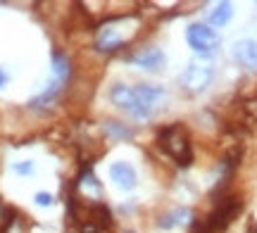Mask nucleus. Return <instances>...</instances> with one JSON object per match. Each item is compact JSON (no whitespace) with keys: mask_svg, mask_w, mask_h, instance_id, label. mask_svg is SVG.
Here are the masks:
<instances>
[{"mask_svg":"<svg viewBox=\"0 0 257 233\" xmlns=\"http://www.w3.org/2000/svg\"><path fill=\"white\" fill-rule=\"evenodd\" d=\"M165 98L167 91L155 84H114L110 88V100L136 121L153 119L160 105L165 103Z\"/></svg>","mask_w":257,"mask_h":233,"instance_id":"nucleus-1","label":"nucleus"},{"mask_svg":"<svg viewBox=\"0 0 257 233\" xmlns=\"http://www.w3.org/2000/svg\"><path fill=\"white\" fill-rule=\"evenodd\" d=\"M157 140H160L162 150L174 159L179 167H188L193 162V148H191V140L186 136L184 126H179V124L167 126V129L160 131V138Z\"/></svg>","mask_w":257,"mask_h":233,"instance_id":"nucleus-2","label":"nucleus"},{"mask_svg":"<svg viewBox=\"0 0 257 233\" xmlns=\"http://www.w3.org/2000/svg\"><path fill=\"white\" fill-rule=\"evenodd\" d=\"M186 41H188V46H191L193 53H198V55H202V57L214 55L221 46L219 34H217L210 24H205V22H193V24H188V29H186Z\"/></svg>","mask_w":257,"mask_h":233,"instance_id":"nucleus-3","label":"nucleus"},{"mask_svg":"<svg viewBox=\"0 0 257 233\" xmlns=\"http://www.w3.org/2000/svg\"><path fill=\"white\" fill-rule=\"evenodd\" d=\"M214 81V69L207 65H188L179 76V86L186 93H202L207 91Z\"/></svg>","mask_w":257,"mask_h":233,"instance_id":"nucleus-4","label":"nucleus"},{"mask_svg":"<svg viewBox=\"0 0 257 233\" xmlns=\"http://www.w3.org/2000/svg\"><path fill=\"white\" fill-rule=\"evenodd\" d=\"M128 60H131V65H136L138 69H146V72H150V74L162 72V67H165V62H167L162 48H157V46L141 48V50H138V53H134Z\"/></svg>","mask_w":257,"mask_h":233,"instance_id":"nucleus-5","label":"nucleus"},{"mask_svg":"<svg viewBox=\"0 0 257 233\" xmlns=\"http://www.w3.org/2000/svg\"><path fill=\"white\" fill-rule=\"evenodd\" d=\"M231 55L238 62L243 69H250V72H257V41L252 38H240L233 43L231 48Z\"/></svg>","mask_w":257,"mask_h":233,"instance_id":"nucleus-6","label":"nucleus"},{"mask_svg":"<svg viewBox=\"0 0 257 233\" xmlns=\"http://www.w3.org/2000/svg\"><path fill=\"white\" fill-rule=\"evenodd\" d=\"M110 178L114 181V186L119 190H134L138 183L136 178V169L131 167L128 162H112L110 164Z\"/></svg>","mask_w":257,"mask_h":233,"instance_id":"nucleus-7","label":"nucleus"},{"mask_svg":"<svg viewBox=\"0 0 257 233\" xmlns=\"http://www.w3.org/2000/svg\"><path fill=\"white\" fill-rule=\"evenodd\" d=\"M62 81H57V79H53L50 84L46 86V91L43 93H38L36 98H31L29 100V110H36V112H46V110H50L53 105H55L57 95H60V91H62Z\"/></svg>","mask_w":257,"mask_h":233,"instance_id":"nucleus-8","label":"nucleus"},{"mask_svg":"<svg viewBox=\"0 0 257 233\" xmlns=\"http://www.w3.org/2000/svg\"><path fill=\"white\" fill-rule=\"evenodd\" d=\"M193 221V212L188 207H176L172 212H167L157 219V228L162 231H174V228H181V226H188Z\"/></svg>","mask_w":257,"mask_h":233,"instance_id":"nucleus-9","label":"nucleus"},{"mask_svg":"<svg viewBox=\"0 0 257 233\" xmlns=\"http://www.w3.org/2000/svg\"><path fill=\"white\" fill-rule=\"evenodd\" d=\"M119 48H124V38L117 34V29H105L98 36V41H95V50L98 53H114Z\"/></svg>","mask_w":257,"mask_h":233,"instance_id":"nucleus-10","label":"nucleus"},{"mask_svg":"<svg viewBox=\"0 0 257 233\" xmlns=\"http://www.w3.org/2000/svg\"><path fill=\"white\" fill-rule=\"evenodd\" d=\"M231 17H233V5L231 3H217L210 10V15H207L212 27H226L231 22Z\"/></svg>","mask_w":257,"mask_h":233,"instance_id":"nucleus-11","label":"nucleus"},{"mask_svg":"<svg viewBox=\"0 0 257 233\" xmlns=\"http://www.w3.org/2000/svg\"><path fill=\"white\" fill-rule=\"evenodd\" d=\"M50 60H53V79L67 84V81H69V76H72V67H69L67 55H62L60 50H55V53L50 55Z\"/></svg>","mask_w":257,"mask_h":233,"instance_id":"nucleus-12","label":"nucleus"},{"mask_svg":"<svg viewBox=\"0 0 257 233\" xmlns=\"http://www.w3.org/2000/svg\"><path fill=\"white\" fill-rule=\"evenodd\" d=\"M102 129L112 140H128L134 136V129H128L126 124H121V121H105Z\"/></svg>","mask_w":257,"mask_h":233,"instance_id":"nucleus-13","label":"nucleus"},{"mask_svg":"<svg viewBox=\"0 0 257 233\" xmlns=\"http://www.w3.org/2000/svg\"><path fill=\"white\" fill-rule=\"evenodd\" d=\"M12 171L15 174H19V176H29V174H34V162H19V164H15L12 167Z\"/></svg>","mask_w":257,"mask_h":233,"instance_id":"nucleus-14","label":"nucleus"},{"mask_svg":"<svg viewBox=\"0 0 257 233\" xmlns=\"http://www.w3.org/2000/svg\"><path fill=\"white\" fill-rule=\"evenodd\" d=\"M34 200H36L38 207H50L53 205V195H50V193H36Z\"/></svg>","mask_w":257,"mask_h":233,"instance_id":"nucleus-15","label":"nucleus"},{"mask_svg":"<svg viewBox=\"0 0 257 233\" xmlns=\"http://www.w3.org/2000/svg\"><path fill=\"white\" fill-rule=\"evenodd\" d=\"M5 81H8V74H5V72H3V69H0V88H3V86H5Z\"/></svg>","mask_w":257,"mask_h":233,"instance_id":"nucleus-16","label":"nucleus"}]
</instances>
